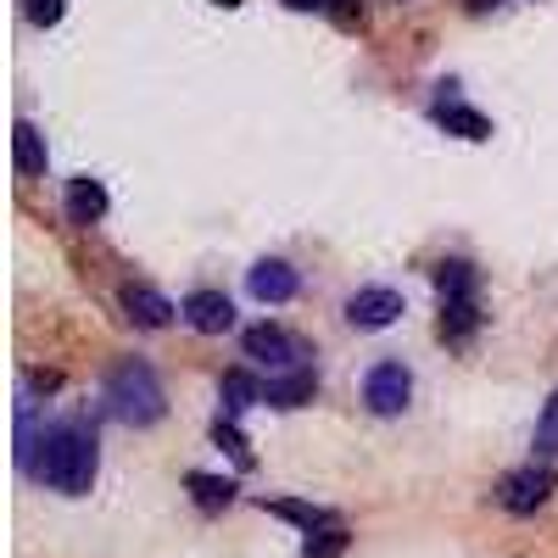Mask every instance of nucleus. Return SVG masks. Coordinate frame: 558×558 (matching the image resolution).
<instances>
[{"instance_id": "1", "label": "nucleus", "mask_w": 558, "mask_h": 558, "mask_svg": "<svg viewBox=\"0 0 558 558\" xmlns=\"http://www.w3.org/2000/svg\"><path fill=\"white\" fill-rule=\"evenodd\" d=\"M101 475V441L84 418H62V425L45 436V458H39V481L62 492V497H84Z\"/></svg>"}, {"instance_id": "2", "label": "nucleus", "mask_w": 558, "mask_h": 558, "mask_svg": "<svg viewBox=\"0 0 558 558\" xmlns=\"http://www.w3.org/2000/svg\"><path fill=\"white\" fill-rule=\"evenodd\" d=\"M107 413L118 418V425H129V430H146V425H157V418L168 413V402H162V386H157V375L146 363H118L112 375H107Z\"/></svg>"}, {"instance_id": "3", "label": "nucleus", "mask_w": 558, "mask_h": 558, "mask_svg": "<svg viewBox=\"0 0 558 558\" xmlns=\"http://www.w3.org/2000/svg\"><path fill=\"white\" fill-rule=\"evenodd\" d=\"M558 475L547 470V463H520V470H508L497 481V502L508 508V514H536V508H547Z\"/></svg>"}, {"instance_id": "4", "label": "nucleus", "mask_w": 558, "mask_h": 558, "mask_svg": "<svg viewBox=\"0 0 558 558\" xmlns=\"http://www.w3.org/2000/svg\"><path fill=\"white\" fill-rule=\"evenodd\" d=\"M408 397H413V375L397 363V357H386V363H375L363 375V402H368V413H380V418H397L402 408H408Z\"/></svg>"}, {"instance_id": "5", "label": "nucleus", "mask_w": 558, "mask_h": 558, "mask_svg": "<svg viewBox=\"0 0 558 558\" xmlns=\"http://www.w3.org/2000/svg\"><path fill=\"white\" fill-rule=\"evenodd\" d=\"M241 347H246L252 363L274 368V375H286V368H302V347H296L286 330H279V324H252V330L241 336Z\"/></svg>"}, {"instance_id": "6", "label": "nucleus", "mask_w": 558, "mask_h": 558, "mask_svg": "<svg viewBox=\"0 0 558 558\" xmlns=\"http://www.w3.org/2000/svg\"><path fill=\"white\" fill-rule=\"evenodd\" d=\"M397 318H402V291H391V286H368V291L347 296L352 330H386V324H397Z\"/></svg>"}, {"instance_id": "7", "label": "nucleus", "mask_w": 558, "mask_h": 558, "mask_svg": "<svg viewBox=\"0 0 558 558\" xmlns=\"http://www.w3.org/2000/svg\"><path fill=\"white\" fill-rule=\"evenodd\" d=\"M179 318L191 324L196 336H223V330H235V302L223 291H191L179 302Z\"/></svg>"}, {"instance_id": "8", "label": "nucleus", "mask_w": 558, "mask_h": 558, "mask_svg": "<svg viewBox=\"0 0 558 558\" xmlns=\"http://www.w3.org/2000/svg\"><path fill=\"white\" fill-rule=\"evenodd\" d=\"M246 286H252V296H257L263 307H279V302H291V296L302 291V274H296L286 257H263V263H252Z\"/></svg>"}, {"instance_id": "9", "label": "nucleus", "mask_w": 558, "mask_h": 558, "mask_svg": "<svg viewBox=\"0 0 558 558\" xmlns=\"http://www.w3.org/2000/svg\"><path fill=\"white\" fill-rule=\"evenodd\" d=\"M313 391H318V375H313V368H286V375H268L263 402H268V408H307Z\"/></svg>"}, {"instance_id": "10", "label": "nucleus", "mask_w": 558, "mask_h": 558, "mask_svg": "<svg viewBox=\"0 0 558 558\" xmlns=\"http://www.w3.org/2000/svg\"><path fill=\"white\" fill-rule=\"evenodd\" d=\"M123 313L140 324V330H162L179 307H173L162 291H151V286H123Z\"/></svg>"}, {"instance_id": "11", "label": "nucleus", "mask_w": 558, "mask_h": 558, "mask_svg": "<svg viewBox=\"0 0 558 558\" xmlns=\"http://www.w3.org/2000/svg\"><path fill=\"white\" fill-rule=\"evenodd\" d=\"M475 324H481V302H475V296H452V302H441L436 336H441L447 347H463V341L475 336Z\"/></svg>"}, {"instance_id": "12", "label": "nucleus", "mask_w": 558, "mask_h": 558, "mask_svg": "<svg viewBox=\"0 0 558 558\" xmlns=\"http://www.w3.org/2000/svg\"><path fill=\"white\" fill-rule=\"evenodd\" d=\"M101 218H107L101 179H73L68 184V223H101Z\"/></svg>"}, {"instance_id": "13", "label": "nucleus", "mask_w": 558, "mask_h": 558, "mask_svg": "<svg viewBox=\"0 0 558 558\" xmlns=\"http://www.w3.org/2000/svg\"><path fill=\"white\" fill-rule=\"evenodd\" d=\"M436 123L458 140H492V118H481L475 107H463V101H441L436 107Z\"/></svg>"}, {"instance_id": "14", "label": "nucleus", "mask_w": 558, "mask_h": 558, "mask_svg": "<svg viewBox=\"0 0 558 558\" xmlns=\"http://www.w3.org/2000/svg\"><path fill=\"white\" fill-rule=\"evenodd\" d=\"M274 520H291V525H302V531H324V525H336V514L330 508H318V502H296V497H274V502H263Z\"/></svg>"}, {"instance_id": "15", "label": "nucleus", "mask_w": 558, "mask_h": 558, "mask_svg": "<svg viewBox=\"0 0 558 558\" xmlns=\"http://www.w3.org/2000/svg\"><path fill=\"white\" fill-rule=\"evenodd\" d=\"M218 397H223V418H241L252 402H263V386L246 375V368H229L223 386H218Z\"/></svg>"}, {"instance_id": "16", "label": "nucleus", "mask_w": 558, "mask_h": 558, "mask_svg": "<svg viewBox=\"0 0 558 558\" xmlns=\"http://www.w3.org/2000/svg\"><path fill=\"white\" fill-rule=\"evenodd\" d=\"M191 492L202 514H218V508L235 502V481H218V475H191Z\"/></svg>"}, {"instance_id": "17", "label": "nucleus", "mask_w": 558, "mask_h": 558, "mask_svg": "<svg viewBox=\"0 0 558 558\" xmlns=\"http://www.w3.org/2000/svg\"><path fill=\"white\" fill-rule=\"evenodd\" d=\"M12 151H17V173H45V146H39V129L17 123L12 129Z\"/></svg>"}, {"instance_id": "18", "label": "nucleus", "mask_w": 558, "mask_h": 558, "mask_svg": "<svg viewBox=\"0 0 558 558\" xmlns=\"http://www.w3.org/2000/svg\"><path fill=\"white\" fill-rule=\"evenodd\" d=\"M436 291H441V302H452V296H475V268L470 263H441L436 268Z\"/></svg>"}, {"instance_id": "19", "label": "nucleus", "mask_w": 558, "mask_h": 558, "mask_svg": "<svg viewBox=\"0 0 558 558\" xmlns=\"http://www.w3.org/2000/svg\"><path fill=\"white\" fill-rule=\"evenodd\" d=\"M347 525L336 520V525H324V531H307V547H302V558H341L347 553Z\"/></svg>"}, {"instance_id": "20", "label": "nucleus", "mask_w": 558, "mask_h": 558, "mask_svg": "<svg viewBox=\"0 0 558 558\" xmlns=\"http://www.w3.org/2000/svg\"><path fill=\"white\" fill-rule=\"evenodd\" d=\"M536 452H542V458L558 452V391L542 402V418H536Z\"/></svg>"}, {"instance_id": "21", "label": "nucleus", "mask_w": 558, "mask_h": 558, "mask_svg": "<svg viewBox=\"0 0 558 558\" xmlns=\"http://www.w3.org/2000/svg\"><path fill=\"white\" fill-rule=\"evenodd\" d=\"M213 441L235 452V463H241V470H252V447H246V436L235 430V418H223V413H218V425H213Z\"/></svg>"}, {"instance_id": "22", "label": "nucleus", "mask_w": 558, "mask_h": 558, "mask_svg": "<svg viewBox=\"0 0 558 558\" xmlns=\"http://www.w3.org/2000/svg\"><path fill=\"white\" fill-rule=\"evenodd\" d=\"M23 12H28V23H39V28H51V23H62V12H68V0H23Z\"/></svg>"}, {"instance_id": "23", "label": "nucleus", "mask_w": 558, "mask_h": 558, "mask_svg": "<svg viewBox=\"0 0 558 558\" xmlns=\"http://www.w3.org/2000/svg\"><path fill=\"white\" fill-rule=\"evenodd\" d=\"M291 12H336V0H286Z\"/></svg>"}, {"instance_id": "24", "label": "nucleus", "mask_w": 558, "mask_h": 558, "mask_svg": "<svg viewBox=\"0 0 558 558\" xmlns=\"http://www.w3.org/2000/svg\"><path fill=\"white\" fill-rule=\"evenodd\" d=\"M463 7H470V12H492V7H497V0H463Z\"/></svg>"}, {"instance_id": "25", "label": "nucleus", "mask_w": 558, "mask_h": 558, "mask_svg": "<svg viewBox=\"0 0 558 558\" xmlns=\"http://www.w3.org/2000/svg\"><path fill=\"white\" fill-rule=\"evenodd\" d=\"M213 7H241V0H213Z\"/></svg>"}]
</instances>
